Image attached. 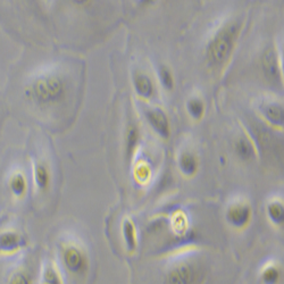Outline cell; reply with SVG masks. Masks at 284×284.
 I'll list each match as a JSON object with an SVG mask.
<instances>
[{"instance_id": "6da1fadb", "label": "cell", "mask_w": 284, "mask_h": 284, "mask_svg": "<svg viewBox=\"0 0 284 284\" xmlns=\"http://www.w3.org/2000/svg\"><path fill=\"white\" fill-rule=\"evenodd\" d=\"M242 29L241 20L231 19L212 31L203 49V59L208 68L220 72L228 65L240 39Z\"/></svg>"}, {"instance_id": "7a4b0ae2", "label": "cell", "mask_w": 284, "mask_h": 284, "mask_svg": "<svg viewBox=\"0 0 284 284\" xmlns=\"http://www.w3.org/2000/svg\"><path fill=\"white\" fill-rule=\"evenodd\" d=\"M69 92V82L60 70L42 72L25 87V97L40 107H54L63 104Z\"/></svg>"}, {"instance_id": "3957f363", "label": "cell", "mask_w": 284, "mask_h": 284, "mask_svg": "<svg viewBox=\"0 0 284 284\" xmlns=\"http://www.w3.org/2000/svg\"><path fill=\"white\" fill-rule=\"evenodd\" d=\"M260 70L265 81L270 86L277 87L283 84L282 59L275 47L266 48L260 57Z\"/></svg>"}, {"instance_id": "277c9868", "label": "cell", "mask_w": 284, "mask_h": 284, "mask_svg": "<svg viewBox=\"0 0 284 284\" xmlns=\"http://www.w3.org/2000/svg\"><path fill=\"white\" fill-rule=\"evenodd\" d=\"M65 268L73 275H84L89 268V259L86 251L78 246H66L61 252Z\"/></svg>"}, {"instance_id": "5b68a950", "label": "cell", "mask_w": 284, "mask_h": 284, "mask_svg": "<svg viewBox=\"0 0 284 284\" xmlns=\"http://www.w3.org/2000/svg\"><path fill=\"white\" fill-rule=\"evenodd\" d=\"M201 272L198 266L191 263H182L173 267L167 274V284H198Z\"/></svg>"}, {"instance_id": "8992f818", "label": "cell", "mask_w": 284, "mask_h": 284, "mask_svg": "<svg viewBox=\"0 0 284 284\" xmlns=\"http://www.w3.org/2000/svg\"><path fill=\"white\" fill-rule=\"evenodd\" d=\"M145 117L150 127L156 134L164 140L171 136V123L167 114L159 107H150L145 110Z\"/></svg>"}, {"instance_id": "52a82bcc", "label": "cell", "mask_w": 284, "mask_h": 284, "mask_svg": "<svg viewBox=\"0 0 284 284\" xmlns=\"http://www.w3.org/2000/svg\"><path fill=\"white\" fill-rule=\"evenodd\" d=\"M252 209L249 203L235 202L232 203L226 210L225 219L228 223L235 229H243L250 223Z\"/></svg>"}, {"instance_id": "ba28073f", "label": "cell", "mask_w": 284, "mask_h": 284, "mask_svg": "<svg viewBox=\"0 0 284 284\" xmlns=\"http://www.w3.org/2000/svg\"><path fill=\"white\" fill-rule=\"evenodd\" d=\"M259 113L269 125L283 128L284 126V105L281 101H264L259 105Z\"/></svg>"}, {"instance_id": "9c48e42d", "label": "cell", "mask_w": 284, "mask_h": 284, "mask_svg": "<svg viewBox=\"0 0 284 284\" xmlns=\"http://www.w3.org/2000/svg\"><path fill=\"white\" fill-rule=\"evenodd\" d=\"M132 86L136 96L144 100L153 99L156 95V86H155L153 79L142 70L133 72Z\"/></svg>"}, {"instance_id": "30bf717a", "label": "cell", "mask_w": 284, "mask_h": 284, "mask_svg": "<svg viewBox=\"0 0 284 284\" xmlns=\"http://www.w3.org/2000/svg\"><path fill=\"white\" fill-rule=\"evenodd\" d=\"M234 154L242 162H252L257 156V148L255 142L247 134H242L234 141Z\"/></svg>"}, {"instance_id": "8fae6325", "label": "cell", "mask_w": 284, "mask_h": 284, "mask_svg": "<svg viewBox=\"0 0 284 284\" xmlns=\"http://www.w3.org/2000/svg\"><path fill=\"white\" fill-rule=\"evenodd\" d=\"M177 166L184 176L191 177L196 175L199 170V159L197 155L190 150H184L177 158Z\"/></svg>"}, {"instance_id": "7c38bea8", "label": "cell", "mask_w": 284, "mask_h": 284, "mask_svg": "<svg viewBox=\"0 0 284 284\" xmlns=\"http://www.w3.org/2000/svg\"><path fill=\"white\" fill-rule=\"evenodd\" d=\"M140 139L141 133L139 127L135 124L131 123L126 128L125 140H124V142H125V157L128 162H131L133 156H134L137 147H139Z\"/></svg>"}, {"instance_id": "4fadbf2b", "label": "cell", "mask_w": 284, "mask_h": 284, "mask_svg": "<svg viewBox=\"0 0 284 284\" xmlns=\"http://www.w3.org/2000/svg\"><path fill=\"white\" fill-rule=\"evenodd\" d=\"M24 245V238L17 232L7 231V232L0 234V251L12 252L21 249Z\"/></svg>"}, {"instance_id": "5bb4252c", "label": "cell", "mask_w": 284, "mask_h": 284, "mask_svg": "<svg viewBox=\"0 0 284 284\" xmlns=\"http://www.w3.org/2000/svg\"><path fill=\"white\" fill-rule=\"evenodd\" d=\"M34 183L40 191H47L51 183L50 170L46 163L38 162L34 166Z\"/></svg>"}, {"instance_id": "9a60e30c", "label": "cell", "mask_w": 284, "mask_h": 284, "mask_svg": "<svg viewBox=\"0 0 284 284\" xmlns=\"http://www.w3.org/2000/svg\"><path fill=\"white\" fill-rule=\"evenodd\" d=\"M123 239L128 252H134L137 248V231L134 222L130 219L124 220L122 224Z\"/></svg>"}, {"instance_id": "2e32d148", "label": "cell", "mask_w": 284, "mask_h": 284, "mask_svg": "<svg viewBox=\"0 0 284 284\" xmlns=\"http://www.w3.org/2000/svg\"><path fill=\"white\" fill-rule=\"evenodd\" d=\"M185 108L189 116L194 119V121H200L206 112V105L199 97H191V98H189L185 104Z\"/></svg>"}, {"instance_id": "e0dca14e", "label": "cell", "mask_w": 284, "mask_h": 284, "mask_svg": "<svg viewBox=\"0 0 284 284\" xmlns=\"http://www.w3.org/2000/svg\"><path fill=\"white\" fill-rule=\"evenodd\" d=\"M10 189L15 197H23L28 190V182L22 173H15L10 179Z\"/></svg>"}, {"instance_id": "ac0fdd59", "label": "cell", "mask_w": 284, "mask_h": 284, "mask_svg": "<svg viewBox=\"0 0 284 284\" xmlns=\"http://www.w3.org/2000/svg\"><path fill=\"white\" fill-rule=\"evenodd\" d=\"M267 215L273 224L275 225H283L284 223V206L282 201L274 200L268 202L267 208Z\"/></svg>"}, {"instance_id": "d6986e66", "label": "cell", "mask_w": 284, "mask_h": 284, "mask_svg": "<svg viewBox=\"0 0 284 284\" xmlns=\"http://www.w3.org/2000/svg\"><path fill=\"white\" fill-rule=\"evenodd\" d=\"M158 80L164 90L172 91L175 87L174 74L166 65H161L158 67Z\"/></svg>"}, {"instance_id": "ffe728a7", "label": "cell", "mask_w": 284, "mask_h": 284, "mask_svg": "<svg viewBox=\"0 0 284 284\" xmlns=\"http://www.w3.org/2000/svg\"><path fill=\"white\" fill-rule=\"evenodd\" d=\"M282 272L276 265H267L260 273V279L264 284H278Z\"/></svg>"}, {"instance_id": "44dd1931", "label": "cell", "mask_w": 284, "mask_h": 284, "mask_svg": "<svg viewBox=\"0 0 284 284\" xmlns=\"http://www.w3.org/2000/svg\"><path fill=\"white\" fill-rule=\"evenodd\" d=\"M40 284H63L58 273L52 267H48L42 275V281Z\"/></svg>"}, {"instance_id": "7402d4cb", "label": "cell", "mask_w": 284, "mask_h": 284, "mask_svg": "<svg viewBox=\"0 0 284 284\" xmlns=\"http://www.w3.org/2000/svg\"><path fill=\"white\" fill-rule=\"evenodd\" d=\"M10 284H31V279L25 273L19 272L13 275Z\"/></svg>"}, {"instance_id": "603a6c76", "label": "cell", "mask_w": 284, "mask_h": 284, "mask_svg": "<svg viewBox=\"0 0 284 284\" xmlns=\"http://www.w3.org/2000/svg\"><path fill=\"white\" fill-rule=\"evenodd\" d=\"M157 0H137V4L141 6H148V5H152V4L156 3Z\"/></svg>"}, {"instance_id": "cb8c5ba5", "label": "cell", "mask_w": 284, "mask_h": 284, "mask_svg": "<svg viewBox=\"0 0 284 284\" xmlns=\"http://www.w3.org/2000/svg\"><path fill=\"white\" fill-rule=\"evenodd\" d=\"M72 2L75 4V5H79V6H83V5H87L91 2V0H72Z\"/></svg>"}]
</instances>
